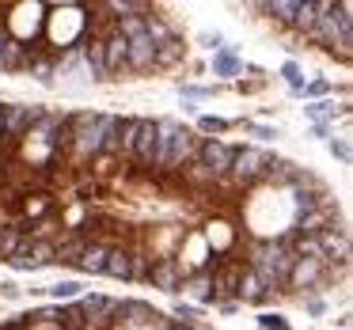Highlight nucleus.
Masks as SVG:
<instances>
[{"mask_svg": "<svg viewBox=\"0 0 353 330\" xmlns=\"http://www.w3.org/2000/svg\"><path fill=\"white\" fill-rule=\"evenodd\" d=\"M232 152H236V148H232V145H224V141L201 137V148H198V156H194V163H190V167H198L205 178H228Z\"/></svg>", "mask_w": 353, "mask_h": 330, "instance_id": "1", "label": "nucleus"}, {"mask_svg": "<svg viewBox=\"0 0 353 330\" xmlns=\"http://www.w3.org/2000/svg\"><path fill=\"white\" fill-rule=\"evenodd\" d=\"M266 163H270V152H262V148H254V145L236 148V152H232L228 178L236 186H254L262 178V171H266Z\"/></svg>", "mask_w": 353, "mask_h": 330, "instance_id": "2", "label": "nucleus"}, {"mask_svg": "<svg viewBox=\"0 0 353 330\" xmlns=\"http://www.w3.org/2000/svg\"><path fill=\"white\" fill-rule=\"evenodd\" d=\"M42 107H4V137L8 141H19V137H31V130L42 122Z\"/></svg>", "mask_w": 353, "mask_h": 330, "instance_id": "3", "label": "nucleus"}, {"mask_svg": "<svg viewBox=\"0 0 353 330\" xmlns=\"http://www.w3.org/2000/svg\"><path fill=\"white\" fill-rule=\"evenodd\" d=\"M183 274H186V269H183V262H179V258H160V262L148 266L145 281H152L160 292H171V296H175V292H183Z\"/></svg>", "mask_w": 353, "mask_h": 330, "instance_id": "4", "label": "nucleus"}, {"mask_svg": "<svg viewBox=\"0 0 353 330\" xmlns=\"http://www.w3.org/2000/svg\"><path fill=\"white\" fill-rule=\"evenodd\" d=\"M198 148H201V137H198V133H190V130H183V125H179L175 141H171L168 171H183L186 163H194V156H198Z\"/></svg>", "mask_w": 353, "mask_h": 330, "instance_id": "5", "label": "nucleus"}, {"mask_svg": "<svg viewBox=\"0 0 353 330\" xmlns=\"http://www.w3.org/2000/svg\"><path fill=\"white\" fill-rule=\"evenodd\" d=\"M160 319L156 307H148L145 300H122L114 311V327H148V322Z\"/></svg>", "mask_w": 353, "mask_h": 330, "instance_id": "6", "label": "nucleus"}, {"mask_svg": "<svg viewBox=\"0 0 353 330\" xmlns=\"http://www.w3.org/2000/svg\"><path fill=\"white\" fill-rule=\"evenodd\" d=\"M84 315H88V327H95V330H103V327H110L114 322V311H118V300H107V296H92V300H84Z\"/></svg>", "mask_w": 353, "mask_h": 330, "instance_id": "7", "label": "nucleus"}, {"mask_svg": "<svg viewBox=\"0 0 353 330\" xmlns=\"http://www.w3.org/2000/svg\"><path fill=\"white\" fill-rule=\"evenodd\" d=\"M323 228H330V205H319V209H312V213H300L292 236L296 239H315Z\"/></svg>", "mask_w": 353, "mask_h": 330, "instance_id": "8", "label": "nucleus"}, {"mask_svg": "<svg viewBox=\"0 0 353 330\" xmlns=\"http://www.w3.org/2000/svg\"><path fill=\"white\" fill-rule=\"evenodd\" d=\"M175 133H179V122H171V118H160V122H156L152 167H163V171H168V156H171V141H175Z\"/></svg>", "mask_w": 353, "mask_h": 330, "instance_id": "9", "label": "nucleus"}, {"mask_svg": "<svg viewBox=\"0 0 353 330\" xmlns=\"http://www.w3.org/2000/svg\"><path fill=\"white\" fill-rule=\"evenodd\" d=\"M152 152H156V122L145 118V125H141V133H137V145H133L137 167H152Z\"/></svg>", "mask_w": 353, "mask_h": 330, "instance_id": "10", "label": "nucleus"}, {"mask_svg": "<svg viewBox=\"0 0 353 330\" xmlns=\"http://www.w3.org/2000/svg\"><path fill=\"white\" fill-rule=\"evenodd\" d=\"M125 46H130V42H125L118 31H110L107 39H103V57H107V76H110V72H122V69H125Z\"/></svg>", "mask_w": 353, "mask_h": 330, "instance_id": "11", "label": "nucleus"}, {"mask_svg": "<svg viewBox=\"0 0 353 330\" xmlns=\"http://www.w3.org/2000/svg\"><path fill=\"white\" fill-rule=\"evenodd\" d=\"M319 274H323V262L296 258L292 262V274H289V285H296V289H312V285L319 281Z\"/></svg>", "mask_w": 353, "mask_h": 330, "instance_id": "12", "label": "nucleus"}, {"mask_svg": "<svg viewBox=\"0 0 353 330\" xmlns=\"http://www.w3.org/2000/svg\"><path fill=\"white\" fill-rule=\"evenodd\" d=\"M88 239L80 236V231H72L69 239H61V243H54V262H61V266H77L80 254H84Z\"/></svg>", "mask_w": 353, "mask_h": 330, "instance_id": "13", "label": "nucleus"}, {"mask_svg": "<svg viewBox=\"0 0 353 330\" xmlns=\"http://www.w3.org/2000/svg\"><path fill=\"white\" fill-rule=\"evenodd\" d=\"M84 46V65L92 72V80H110L107 76V57H103V42L92 39V42H80Z\"/></svg>", "mask_w": 353, "mask_h": 330, "instance_id": "14", "label": "nucleus"}, {"mask_svg": "<svg viewBox=\"0 0 353 330\" xmlns=\"http://www.w3.org/2000/svg\"><path fill=\"white\" fill-rule=\"evenodd\" d=\"M27 239H31V236L23 231V224H4V228H0V258L8 262L12 254L27 243Z\"/></svg>", "mask_w": 353, "mask_h": 330, "instance_id": "15", "label": "nucleus"}, {"mask_svg": "<svg viewBox=\"0 0 353 330\" xmlns=\"http://www.w3.org/2000/svg\"><path fill=\"white\" fill-rule=\"evenodd\" d=\"M145 125V118H122V130H118V156L133 160V145H137V133Z\"/></svg>", "mask_w": 353, "mask_h": 330, "instance_id": "16", "label": "nucleus"}, {"mask_svg": "<svg viewBox=\"0 0 353 330\" xmlns=\"http://www.w3.org/2000/svg\"><path fill=\"white\" fill-rule=\"evenodd\" d=\"M103 274H107V277H118V281H130V251H125V247H110Z\"/></svg>", "mask_w": 353, "mask_h": 330, "instance_id": "17", "label": "nucleus"}, {"mask_svg": "<svg viewBox=\"0 0 353 330\" xmlns=\"http://www.w3.org/2000/svg\"><path fill=\"white\" fill-rule=\"evenodd\" d=\"M107 251H110L107 243H88L77 266L84 269V274H103V266H107Z\"/></svg>", "mask_w": 353, "mask_h": 330, "instance_id": "18", "label": "nucleus"}, {"mask_svg": "<svg viewBox=\"0 0 353 330\" xmlns=\"http://www.w3.org/2000/svg\"><path fill=\"white\" fill-rule=\"evenodd\" d=\"M179 57H183V39L175 34V39H168L163 46H156V61L152 65H156V69H171Z\"/></svg>", "mask_w": 353, "mask_h": 330, "instance_id": "19", "label": "nucleus"}, {"mask_svg": "<svg viewBox=\"0 0 353 330\" xmlns=\"http://www.w3.org/2000/svg\"><path fill=\"white\" fill-rule=\"evenodd\" d=\"M259 8L270 12V16L285 27H292V19H296V0H270V4H259Z\"/></svg>", "mask_w": 353, "mask_h": 330, "instance_id": "20", "label": "nucleus"}, {"mask_svg": "<svg viewBox=\"0 0 353 330\" xmlns=\"http://www.w3.org/2000/svg\"><path fill=\"white\" fill-rule=\"evenodd\" d=\"M315 16H319V8H315V0H296V19H292V27H296L300 34L312 31Z\"/></svg>", "mask_w": 353, "mask_h": 330, "instance_id": "21", "label": "nucleus"}, {"mask_svg": "<svg viewBox=\"0 0 353 330\" xmlns=\"http://www.w3.org/2000/svg\"><path fill=\"white\" fill-rule=\"evenodd\" d=\"M292 163H285V160H274V156H270V163H266V171H262V178L259 183H289L292 178Z\"/></svg>", "mask_w": 353, "mask_h": 330, "instance_id": "22", "label": "nucleus"}, {"mask_svg": "<svg viewBox=\"0 0 353 330\" xmlns=\"http://www.w3.org/2000/svg\"><path fill=\"white\" fill-rule=\"evenodd\" d=\"M236 292H239L243 300H259L262 292H270V289L259 281V274H254V269H243V277H239V289H236Z\"/></svg>", "mask_w": 353, "mask_h": 330, "instance_id": "23", "label": "nucleus"}, {"mask_svg": "<svg viewBox=\"0 0 353 330\" xmlns=\"http://www.w3.org/2000/svg\"><path fill=\"white\" fill-rule=\"evenodd\" d=\"M148 266H152L148 251H130V281H145V277H148Z\"/></svg>", "mask_w": 353, "mask_h": 330, "instance_id": "24", "label": "nucleus"}, {"mask_svg": "<svg viewBox=\"0 0 353 330\" xmlns=\"http://www.w3.org/2000/svg\"><path fill=\"white\" fill-rule=\"evenodd\" d=\"M213 72H216V76H236V72H239V61L232 57V50H228V46H224L221 54L213 57Z\"/></svg>", "mask_w": 353, "mask_h": 330, "instance_id": "25", "label": "nucleus"}, {"mask_svg": "<svg viewBox=\"0 0 353 330\" xmlns=\"http://www.w3.org/2000/svg\"><path fill=\"white\" fill-rule=\"evenodd\" d=\"M190 289L198 292L201 300H209V296H213V274H198V277L190 281Z\"/></svg>", "mask_w": 353, "mask_h": 330, "instance_id": "26", "label": "nucleus"}, {"mask_svg": "<svg viewBox=\"0 0 353 330\" xmlns=\"http://www.w3.org/2000/svg\"><path fill=\"white\" fill-rule=\"evenodd\" d=\"M198 130L201 133H224V130H228V122H224V118H213V114H201L198 118Z\"/></svg>", "mask_w": 353, "mask_h": 330, "instance_id": "27", "label": "nucleus"}, {"mask_svg": "<svg viewBox=\"0 0 353 330\" xmlns=\"http://www.w3.org/2000/svg\"><path fill=\"white\" fill-rule=\"evenodd\" d=\"M50 292H54V300H72V296H80V281H61Z\"/></svg>", "mask_w": 353, "mask_h": 330, "instance_id": "28", "label": "nucleus"}, {"mask_svg": "<svg viewBox=\"0 0 353 330\" xmlns=\"http://www.w3.org/2000/svg\"><path fill=\"white\" fill-rule=\"evenodd\" d=\"M27 69L34 72V80H42V84H50V80H54V65L50 61H39V57H34L31 65H27Z\"/></svg>", "mask_w": 353, "mask_h": 330, "instance_id": "29", "label": "nucleus"}, {"mask_svg": "<svg viewBox=\"0 0 353 330\" xmlns=\"http://www.w3.org/2000/svg\"><path fill=\"white\" fill-rule=\"evenodd\" d=\"M175 319H179V327H190V322L198 319V307H190V304H175Z\"/></svg>", "mask_w": 353, "mask_h": 330, "instance_id": "30", "label": "nucleus"}, {"mask_svg": "<svg viewBox=\"0 0 353 330\" xmlns=\"http://www.w3.org/2000/svg\"><path fill=\"white\" fill-rule=\"evenodd\" d=\"M262 330H289V322L281 319V315H259Z\"/></svg>", "mask_w": 353, "mask_h": 330, "instance_id": "31", "label": "nucleus"}, {"mask_svg": "<svg viewBox=\"0 0 353 330\" xmlns=\"http://www.w3.org/2000/svg\"><path fill=\"white\" fill-rule=\"evenodd\" d=\"M285 76H289V84H292V92H304V76H300V69L296 65H285Z\"/></svg>", "mask_w": 353, "mask_h": 330, "instance_id": "32", "label": "nucleus"}, {"mask_svg": "<svg viewBox=\"0 0 353 330\" xmlns=\"http://www.w3.org/2000/svg\"><path fill=\"white\" fill-rule=\"evenodd\" d=\"M247 130H251L254 137H262V141H274L277 137V130H270V125H247Z\"/></svg>", "mask_w": 353, "mask_h": 330, "instance_id": "33", "label": "nucleus"}, {"mask_svg": "<svg viewBox=\"0 0 353 330\" xmlns=\"http://www.w3.org/2000/svg\"><path fill=\"white\" fill-rule=\"evenodd\" d=\"M330 148H334V156H338L342 163H350V145H345V141H334Z\"/></svg>", "mask_w": 353, "mask_h": 330, "instance_id": "34", "label": "nucleus"}, {"mask_svg": "<svg viewBox=\"0 0 353 330\" xmlns=\"http://www.w3.org/2000/svg\"><path fill=\"white\" fill-rule=\"evenodd\" d=\"M327 92H330V84H327V80H315L312 87H304V95H327Z\"/></svg>", "mask_w": 353, "mask_h": 330, "instance_id": "35", "label": "nucleus"}, {"mask_svg": "<svg viewBox=\"0 0 353 330\" xmlns=\"http://www.w3.org/2000/svg\"><path fill=\"white\" fill-rule=\"evenodd\" d=\"M4 107H8V103H0V137H4Z\"/></svg>", "mask_w": 353, "mask_h": 330, "instance_id": "36", "label": "nucleus"}, {"mask_svg": "<svg viewBox=\"0 0 353 330\" xmlns=\"http://www.w3.org/2000/svg\"><path fill=\"white\" fill-rule=\"evenodd\" d=\"M0 330H23V327H19V319H16V322H4Z\"/></svg>", "mask_w": 353, "mask_h": 330, "instance_id": "37", "label": "nucleus"}, {"mask_svg": "<svg viewBox=\"0 0 353 330\" xmlns=\"http://www.w3.org/2000/svg\"><path fill=\"white\" fill-rule=\"evenodd\" d=\"M168 330H190V327H179V322H175V327H168Z\"/></svg>", "mask_w": 353, "mask_h": 330, "instance_id": "38", "label": "nucleus"}]
</instances>
